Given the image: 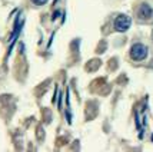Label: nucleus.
Returning a JSON list of instances; mask_svg holds the SVG:
<instances>
[{
	"mask_svg": "<svg viewBox=\"0 0 153 152\" xmlns=\"http://www.w3.org/2000/svg\"><path fill=\"white\" fill-rule=\"evenodd\" d=\"M130 56L133 60H143L147 56V47L142 43H136L130 49Z\"/></svg>",
	"mask_w": 153,
	"mask_h": 152,
	"instance_id": "obj_1",
	"label": "nucleus"
},
{
	"mask_svg": "<svg viewBox=\"0 0 153 152\" xmlns=\"http://www.w3.org/2000/svg\"><path fill=\"white\" fill-rule=\"evenodd\" d=\"M130 19L125 16V14H120L117 16L116 19H114V29L117 30V32H126L127 29L130 27Z\"/></svg>",
	"mask_w": 153,
	"mask_h": 152,
	"instance_id": "obj_2",
	"label": "nucleus"
},
{
	"mask_svg": "<svg viewBox=\"0 0 153 152\" xmlns=\"http://www.w3.org/2000/svg\"><path fill=\"white\" fill-rule=\"evenodd\" d=\"M152 16H153L152 7L149 6V4H146V3L140 4L139 10H137V17H139L140 20H149Z\"/></svg>",
	"mask_w": 153,
	"mask_h": 152,
	"instance_id": "obj_3",
	"label": "nucleus"
},
{
	"mask_svg": "<svg viewBox=\"0 0 153 152\" xmlns=\"http://www.w3.org/2000/svg\"><path fill=\"white\" fill-rule=\"evenodd\" d=\"M32 3H33V4H37V6H42V4L47 3V0H32Z\"/></svg>",
	"mask_w": 153,
	"mask_h": 152,
	"instance_id": "obj_4",
	"label": "nucleus"
}]
</instances>
